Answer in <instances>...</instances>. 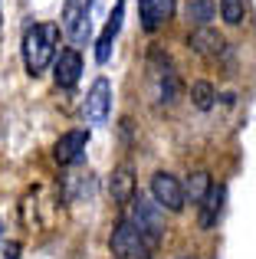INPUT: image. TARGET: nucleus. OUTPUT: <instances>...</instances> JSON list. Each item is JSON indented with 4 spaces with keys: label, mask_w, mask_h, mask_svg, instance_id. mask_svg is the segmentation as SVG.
Here are the masks:
<instances>
[{
    "label": "nucleus",
    "mask_w": 256,
    "mask_h": 259,
    "mask_svg": "<svg viewBox=\"0 0 256 259\" xmlns=\"http://www.w3.org/2000/svg\"><path fill=\"white\" fill-rule=\"evenodd\" d=\"M59 46V26L56 23H33L23 33V66L30 76L46 72V66L56 59Z\"/></svg>",
    "instance_id": "f257e3e1"
},
{
    "label": "nucleus",
    "mask_w": 256,
    "mask_h": 259,
    "mask_svg": "<svg viewBox=\"0 0 256 259\" xmlns=\"http://www.w3.org/2000/svg\"><path fill=\"white\" fill-rule=\"evenodd\" d=\"M128 203H132V217H128L132 227L138 230V233L145 236V243L154 249L161 243V236H164V213H161V207L151 197H141V194H135Z\"/></svg>",
    "instance_id": "f03ea898"
},
{
    "label": "nucleus",
    "mask_w": 256,
    "mask_h": 259,
    "mask_svg": "<svg viewBox=\"0 0 256 259\" xmlns=\"http://www.w3.org/2000/svg\"><path fill=\"white\" fill-rule=\"evenodd\" d=\"M112 256L115 259H151V246L145 243V236L132 227V220H118L112 230Z\"/></svg>",
    "instance_id": "7ed1b4c3"
},
{
    "label": "nucleus",
    "mask_w": 256,
    "mask_h": 259,
    "mask_svg": "<svg viewBox=\"0 0 256 259\" xmlns=\"http://www.w3.org/2000/svg\"><path fill=\"white\" fill-rule=\"evenodd\" d=\"M151 200L158 203L161 210H171V213H181L184 210V187H181V181L174 174L167 171H158L151 177Z\"/></svg>",
    "instance_id": "20e7f679"
},
{
    "label": "nucleus",
    "mask_w": 256,
    "mask_h": 259,
    "mask_svg": "<svg viewBox=\"0 0 256 259\" xmlns=\"http://www.w3.org/2000/svg\"><path fill=\"white\" fill-rule=\"evenodd\" d=\"M109 112H112V82L105 76H99L92 82L89 95H86V105H82V118L89 125H105L109 121Z\"/></svg>",
    "instance_id": "39448f33"
},
{
    "label": "nucleus",
    "mask_w": 256,
    "mask_h": 259,
    "mask_svg": "<svg viewBox=\"0 0 256 259\" xmlns=\"http://www.w3.org/2000/svg\"><path fill=\"white\" fill-rule=\"evenodd\" d=\"M89 13H92V0H66L63 4V33L72 43H86V36H89Z\"/></svg>",
    "instance_id": "423d86ee"
},
{
    "label": "nucleus",
    "mask_w": 256,
    "mask_h": 259,
    "mask_svg": "<svg viewBox=\"0 0 256 259\" xmlns=\"http://www.w3.org/2000/svg\"><path fill=\"white\" fill-rule=\"evenodd\" d=\"M86 148H89V132L72 128V132L59 135V141L53 145V161H56L59 167H69V164H76V161H82Z\"/></svg>",
    "instance_id": "0eeeda50"
},
{
    "label": "nucleus",
    "mask_w": 256,
    "mask_h": 259,
    "mask_svg": "<svg viewBox=\"0 0 256 259\" xmlns=\"http://www.w3.org/2000/svg\"><path fill=\"white\" fill-rule=\"evenodd\" d=\"M187 46H191L197 56H204V59H224L227 56V39L220 36L217 30H210V26H197V30L187 36Z\"/></svg>",
    "instance_id": "6e6552de"
},
{
    "label": "nucleus",
    "mask_w": 256,
    "mask_h": 259,
    "mask_svg": "<svg viewBox=\"0 0 256 259\" xmlns=\"http://www.w3.org/2000/svg\"><path fill=\"white\" fill-rule=\"evenodd\" d=\"M82 76V56L79 50H63L56 59H53V79H56L59 89H72Z\"/></svg>",
    "instance_id": "1a4fd4ad"
},
{
    "label": "nucleus",
    "mask_w": 256,
    "mask_h": 259,
    "mask_svg": "<svg viewBox=\"0 0 256 259\" xmlns=\"http://www.w3.org/2000/svg\"><path fill=\"white\" fill-rule=\"evenodd\" d=\"M224 203H227V187L224 184H210V190H207V197L197 203L200 207V230H214L220 223V217H224Z\"/></svg>",
    "instance_id": "9d476101"
},
{
    "label": "nucleus",
    "mask_w": 256,
    "mask_h": 259,
    "mask_svg": "<svg viewBox=\"0 0 256 259\" xmlns=\"http://www.w3.org/2000/svg\"><path fill=\"white\" fill-rule=\"evenodd\" d=\"M174 7H178V0H138L141 26H145L148 33H154L161 23H167V20L174 17Z\"/></svg>",
    "instance_id": "9b49d317"
},
{
    "label": "nucleus",
    "mask_w": 256,
    "mask_h": 259,
    "mask_svg": "<svg viewBox=\"0 0 256 259\" xmlns=\"http://www.w3.org/2000/svg\"><path fill=\"white\" fill-rule=\"evenodd\" d=\"M122 17H125V0H118L115 10H112V17H109V23H105V30H102V36H99V43H96V59L99 63H109L112 43H115L118 30H122Z\"/></svg>",
    "instance_id": "f8f14e48"
},
{
    "label": "nucleus",
    "mask_w": 256,
    "mask_h": 259,
    "mask_svg": "<svg viewBox=\"0 0 256 259\" xmlns=\"http://www.w3.org/2000/svg\"><path fill=\"white\" fill-rule=\"evenodd\" d=\"M109 194H112V200H115V203H128L135 197V174H132V167H128V164H122V167L112 171Z\"/></svg>",
    "instance_id": "ddd939ff"
},
{
    "label": "nucleus",
    "mask_w": 256,
    "mask_h": 259,
    "mask_svg": "<svg viewBox=\"0 0 256 259\" xmlns=\"http://www.w3.org/2000/svg\"><path fill=\"white\" fill-rule=\"evenodd\" d=\"M181 187H184V200L200 203L207 197V190H210V174L207 171H194L191 177H187V184H181Z\"/></svg>",
    "instance_id": "4468645a"
},
{
    "label": "nucleus",
    "mask_w": 256,
    "mask_h": 259,
    "mask_svg": "<svg viewBox=\"0 0 256 259\" xmlns=\"http://www.w3.org/2000/svg\"><path fill=\"white\" fill-rule=\"evenodd\" d=\"M187 20L197 23V26H207L214 20V4L210 0H191L187 4Z\"/></svg>",
    "instance_id": "2eb2a0df"
},
{
    "label": "nucleus",
    "mask_w": 256,
    "mask_h": 259,
    "mask_svg": "<svg viewBox=\"0 0 256 259\" xmlns=\"http://www.w3.org/2000/svg\"><path fill=\"white\" fill-rule=\"evenodd\" d=\"M191 99H194V105H197L200 112H210V108H214V99H217V92H214L210 82H194V85H191Z\"/></svg>",
    "instance_id": "dca6fc26"
},
{
    "label": "nucleus",
    "mask_w": 256,
    "mask_h": 259,
    "mask_svg": "<svg viewBox=\"0 0 256 259\" xmlns=\"http://www.w3.org/2000/svg\"><path fill=\"white\" fill-rule=\"evenodd\" d=\"M220 17H224V23L240 26L246 17V4L243 0H220Z\"/></svg>",
    "instance_id": "f3484780"
},
{
    "label": "nucleus",
    "mask_w": 256,
    "mask_h": 259,
    "mask_svg": "<svg viewBox=\"0 0 256 259\" xmlns=\"http://www.w3.org/2000/svg\"><path fill=\"white\" fill-rule=\"evenodd\" d=\"M20 253H23V246H20L17 240H7V243H4V253H0V259H20Z\"/></svg>",
    "instance_id": "a211bd4d"
},
{
    "label": "nucleus",
    "mask_w": 256,
    "mask_h": 259,
    "mask_svg": "<svg viewBox=\"0 0 256 259\" xmlns=\"http://www.w3.org/2000/svg\"><path fill=\"white\" fill-rule=\"evenodd\" d=\"M181 259H194V256H181Z\"/></svg>",
    "instance_id": "6ab92c4d"
},
{
    "label": "nucleus",
    "mask_w": 256,
    "mask_h": 259,
    "mask_svg": "<svg viewBox=\"0 0 256 259\" xmlns=\"http://www.w3.org/2000/svg\"><path fill=\"white\" fill-rule=\"evenodd\" d=\"M0 20H4V13H0Z\"/></svg>",
    "instance_id": "aec40b11"
}]
</instances>
